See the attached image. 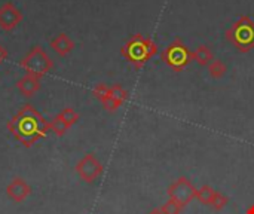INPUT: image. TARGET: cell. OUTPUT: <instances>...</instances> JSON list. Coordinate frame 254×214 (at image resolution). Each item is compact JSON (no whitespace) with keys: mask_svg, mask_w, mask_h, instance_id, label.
<instances>
[{"mask_svg":"<svg viewBox=\"0 0 254 214\" xmlns=\"http://www.w3.org/2000/svg\"><path fill=\"white\" fill-rule=\"evenodd\" d=\"M19 67L25 71V74L42 79L52 70L54 61L40 45H36L19 61Z\"/></svg>","mask_w":254,"mask_h":214,"instance_id":"obj_4","label":"cell"},{"mask_svg":"<svg viewBox=\"0 0 254 214\" xmlns=\"http://www.w3.org/2000/svg\"><path fill=\"white\" fill-rule=\"evenodd\" d=\"M7 131L24 147H33L39 140L46 137L49 131V121L30 103L22 104L19 110L7 121Z\"/></svg>","mask_w":254,"mask_h":214,"instance_id":"obj_1","label":"cell"},{"mask_svg":"<svg viewBox=\"0 0 254 214\" xmlns=\"http://www.w3.org/2000/svg\"><path fill=\"white\" fill-rule=\"evenodd\" d=\"M159 209L162 210V213L164 214H180L185 207H183L182 204H179L176 200L168 198V201H167L162 207H159Z\"/></svg>","mask_w":254,"mask_h":214,"instance_id":"obj_19","label":"cell"},{"mask_svg":"<svg viewBox=\"0 0 254 214\" xmlns=\"http://www.w3.org/2000/svg\"><path fill=\"white\" fill-rule=\"evenodd\" d=\"M70 128L65 125V122L57 115L51 122H49V131H52L57 137H63V136H65V133L68 131Z\"/></svg>","mask_w":254,"mask_h":214,"instance_id":"obj_17","label":"cell"},{"mask_svg":"<svg viewBox=\"0 0 254 214\" xmlns=\"http://www.w3.org/2000/svg\"><path fill=\"white\" fill-rule=\"evenodd\" d=\"M226 71H228V66H226V63L223 60H216L214 58L213 63L208 66V74L216 80L222 79L226 74Z\"/></svg>","mask_w":254,"mask_h":214,"instance_id":"obj_14","label":"cell"},{"mask_svg":"<svg viewBox=\"0 0 254 214\" xmlns=\"http://www.w3.org/2000/svg\"><path fill=\"white\" fill-rule=\"evenodd\" d=\"M42 79H37L34 76H30V74H25L22 77H19L16 80V89L19 91V94L22 97H33L36 92H39L40 86H42Z\"/></svg>","mask_w":254,"mask_h":214,"instance_id":"obj_11","label":"cell"},{"mask_svg":"<svg viewBox=\"0 0 254 214\" xmlns=\"http://www.w3.org/2000/svg\"><path fill=\"white\" fill-rule=\"evenodd\" d=\"M216 195V191L210 186V185H202L198 191H196V200L204 204V206H210L213 198Z\"/></svg>","mask_w":254,"mask_h":214,"instance_id":"obj_15","label":"cell"},{"mask_svg":"<svg viewBox=\"0 0 254 214\" xmlns=\"http://www.w3.org/2000/svg\"><path fill=\"white\" fill-rule=\"evenodd\" d=\"M6 195L16 204L19 203H24L30 195H31V188L30 185L21 179V177H13L7 186H6Z\"/></svg>","mask_w":254,"mask_h":214,"instance_id":"obj_9","label":"cell"},{"mask_svg":"<svg viewBox=\"0 0 254 214\" xmlns=\"http://www.w3.org/2000/svg\"><path fill=\"white\" fill-rule=\"evenodd\" d=\"M161 60L174 71H182L183 69H186L192 61V51L189 49V46L180 40L176 39L173 40L161 54Z\"/></svg>","mask_w":254,"mask_h":214,"instance_id":"obj_5","label":"cell"},{"mask_svg":"<svg viewBox=\"0 0 254 214\" xmlns=\"http://www.w3.org/2000/svg\"><path fill=\"white\" fill-rule=\"evenodd\" d=\"M92 94H94V97L101 103V106H104V104L107 103L109 97H110V86H107L106 83H98V85L94 88Z\"/></svg>","mask_w":254,"mask_h":214,"instance_id":"obj_18","label":"cell"},{"mask_svg":"<svg viewBox=\"0 0 254 214\" xmlns=\"http://www.w3.org/2000/svg\"><path fill=\"white\" fill-rule=\"evenodd\" d=\"M128 100V91L119 85V83H115L110 86V97L107 100V103L103 106L107 112L113 113L116 110H119L122 107V104Z\"/></svg>","mask_w":254,"mask_h":214,"instance_id":"obj_10","label":"cell"},{"mask_svg":"<svg viewBox=\"0 0 254 214\" xmlns=\"http://www.w3.org/2000/svg\"><path fill=\"white\" fill-rule=\"evenodd\" d=\"M149 214H164V213H162V210H161V209H153L152 212H149Z\"/></svg>","mask_w":254,"mask_h":214,"instance_id":"obj_22","label":"cell"},{"mask_svg":"<svg viewBox=\"0 0 254 214\" xmlns=\"http://www.w3.org/2000/svg\"><path fill=\"white\" fill-rule=\"evenodd\" d=\"M226 40L241 54L254 49V21L249 15H241L225 33Z\"/></svg>","mask_w":254,"mask_h":214,"instance_id":"obj_3","label":"cell"},{"mask_svg":"<svg viewBox=\"0 0 254 214\" xmlns=\"http://www.w3.org/2000/svg\"><path fill=\"white\" fill-rule=\"evenodd\" d=\"M49 46H51V49H52L57 55H60V57H67V55L74 49V42H73L65 33H60V34H57V36L51 40Z\"/></svg>","mask_w":254,"mask_h":214,"instance_id":"obj_12","label":"cell"},{"mask_svg":"<svg viewBox=\"0 0 254 214\" xmlns=\"http://www.w3.org/2000/svg\"><path fill=\"white\" fill-rule=\"evenodd\" d=\"M58 116L65 122V125H67L68 128H71L73 125H76V124H77V121H79V113H77L74 109H71V107H65V109H63V110L58 113Z\"/></svg>","mask_w":254,"mask_h":214,"instance_id":"obj_16","label":"cell"},{"mask_svg":"<svg viewBox=\"0 0 254 214\" xmlns=\"http://www.w3.org/2000/svg\"><path fill=\"white\" fill-rule=\"evenodd\" d=\"M7 57H9V52H7V49H6L3 45H0V64H3V63L7 60Z\"/></svg>","mask_w":254,"mask_h":214,"instance_id":"obj_21","label":"cell"},{"mask_svg":"<svg viewBox=\"0 0 254 214\" xmlns=\"http://www.w3.org/2000/svg\"><path fill=\"white\" fill-rule=\"evenodd\" d=\"M196 188L188 177H179L167 189V195L171 200H176L183 207L189 206L196 198Z\"/></svg>","mask_w":254,"mask_h":214,"instance_id":"obj_6","label":"cell"},{"mask_svg":"<svg viewBox=\"0 0 254 214\" xmlns=\"http://www.w3.org/2000/svg\"><path fill=\"white\" fill-rule=\"evenodd\" d=\"M121 54L134 69L140 70L158 54V46L150 37L137 33L125 42V45L121 48Z\"/></svg>","mask_w":254,"mask_h":214,"instance_id":"obj_2","label":"cell"},{"mask_svg":"<svg viewBox=\"0 0 254 214\" xmlns=\"http://www.w3.org/2000/svg\"><path fill=\"white\" fill-rule=\"evenodd\" d=\"M228 203H229V198H228L225 194L216 191V195H214V198H213V201H211L210 206H211L216 212H220V210H223V209L228 206Z\"/></svg>","mask_w":254,"mask_h":214,"instance_id":"obj_20","label":"cell"},{"mask_svg":"<svg viewBox=\"0 0 254 214\" xmlns=\"http://www.w3.org/2000/svg\"><path fill=\"white\" fill-rule=\"evenodd\" d=\"M76 173L79 179L88 185L94 183L103 174V164L94 153H86L76 164Z\"/></svg>","mask_w":254,"mask_h":214,"instance_id":"obj_7","label":"cell"},{"mask_svg":"<svg viewBox=\"0 0 254 214\" xmlns=\"http://www.w3.org/2000/svg\"><path fill=\"white\" fill-rule=\"evenodd\" d=\"M192 58L201 66V67H208L213 60H214V54L210 49V46L207 45H199L193 52H192Z\"/></svg>","mask_w":254,"mask_h":214,"instance_id":"obj_13","label":"cell"},{"mask_svg":"<svg viewBox=\"0 0 254 214\" xmlns=\"http://www.w3.org/2000/svg\"><path fill=\"white\" fill-rule=\"evenodd\" d=\"M22 21V12L12 1H6L0 6V28L3 31H12Z\"/></svg>","mask_w":254,"mask_h":214,"instance_id":"obj_8","label":"cell"}]
</instances>
